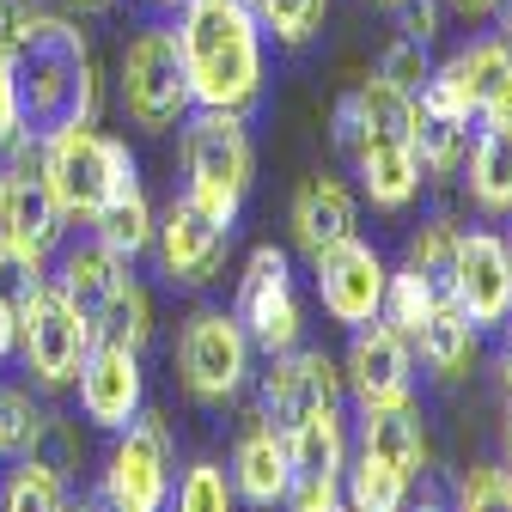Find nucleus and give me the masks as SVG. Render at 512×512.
Returning a JSON list of instances; mask_svg holds the SVG:
<instances>
[{
  "instance_id": "nucleus-1",
  "label": "nucleus",
  "mask_w": 512,
  "mask_h": 512,
  "mask_svg": "<svg viewBox=\"0 0 512 512\" xmlns=\"http://www.w3.org/2000/svg\"><path fill=\"white\" fill-rule=\"evenodd\" d=\"M13 86L25 110V135L49 141L74 122H92L98 110V68H92V43L74 19L61 13H25L13 37Z\"/></svg>"
},
{
  "instance_id": "nucleus-2",
  "label": "nucleus",
  "mask_w": 512,
  "mask_h": 512,
  "mask_svg": "<svg viewBox=\"0 0 512 512\" xmlns=\"http://www.w3.org/2000/svg\"><path fill=\"white\" fill-rule=\"evenodd\" d=\"M177 49L196 110H238L263 104V31L244 0H183L177 7Z\"/></svg>"
},
{
  "instance_id": "nucleus-3",
  "label": "nucleus",
  "mask_w": 512,
  "mask_h": 512,
  "mask_svg": "<svg viewBox=\"0 0 512 512\" xmlns=\"http://www.w3.org/2000/svg\"><path fill=\"white\" fill-rule=\"evenodd\" d=\"M336 147L354 159L366 202L397 214L421 196V159H415V98L391 80H366L336 104Z\"/></svg>"
},
{
  "instance_id": "nucleus-4",
  "label": "nucleus",
  "mask_w": 512,
  "mask_h": 512,
  "mask_svg": "<svg viewBox=\"0 0 512 512\" xmlns=\"http://www.w3.org/2000/svg\"><path fill=\"white\" fill-rule=\"evenodd\" d=\"M250 177H256V153H250L244 116L238 110H189L183 116V196L238 226Z\"/></svg>"
},
{
  "instance_id": "nucleus-5",
  "label": "nucleus",
  "mask_w": 512,
  "mask_h": 512,
  "mask_svg": "<svg viewBox=\"0 0 512 512\" xmlns=\"http://www.w3.org/2000/svg\"><path fill=\"white\" fill-rule=\"evenodd\" d=\"M37 147H43V183H49V196L61 202L68 220H92L116 189L141 183L135 153L110 135H98L92 122H74V128H61V135L37 141Z\"/></svg>"
},
{
  "instance_id": "nucleus-6",
  "label": "nucleus",
  "mask_w": 512,
  "mask_h": 512,
  "mask_svg": "<svg viewBox=\"0 0 512 512\" xmlns=\"http://www.w3.org/2000/svg\"><path fill=\"white\" fill-rule=\"evenodd\" d=\"M116 92H122L128 122L147 128V135H165V128H177L189 110H196V98H189V74H183V49H177L171 25H141L135 37H128Z\"/></svg>"
},
{
  "instance_id": "nucleus-7",
  "label": "nucleus",
  "mask_w": 512,
  "mask_h": 512,
  "mask_svg": "<svg viewBox=\"0 0 512 512\" xmlns=\"http://www.w3.org/2000/svg\"><path fill=\"white\" fill-rule=\"evenodd\" d=\"M177 378L202 409L238 403L250 384V336L232 311H196L177 336Z\"/></svg>"
},
{
  "instance_id": "nucleus-8",
  "label": "nucleus",
  "mask_w": 512,
  "mask_h": 512,
  "mask_svg": "<svg viewBox=\"0 0 512 512\" xmlns=\"http://www.w3.org/2000/svg\"><path fill=\"white\" fill-rule=\"evenodd\" d=\"M232 317L244 324L250 348H263V354L299 348V336H305V311H299V287H293V269H287V250L256 244V250L244 256Z\"/></svg>"
},
{
  "instance_id": "nucleus-9",
  "label": "nucleus",
  "mask_w": 512,
  "mask_h": 512,
  "mask_svg": "<svg viewBox=\"0 0 512 512\" xmlns=\"http://www.w3.org/2000/svg\"><path fill=\"white\" fill-rule=\"evenodd\" d=\"M104 512H165L171 506V427L159 415H135V427H122L116 452L98 482Z\"/></svg>"
},
{
  "instance_id": "nucleus-10",
  "label": "nucleus",
  "mask_w": 512,
  "mask_h": 512,
  "mask_svg": "<svg viewBox=\"0 0 512 512\" xmlns=\"http://www.w3.org/2000/svg\"><path fill=\"white\" fill-rule=\"evenodd\" d=\"M19 354L43 391H61V384L80 378V366L92 354V324L55 287H37V299L19 311Z\"/></svg>"
},
{
  "instance_id": "nucleus-11",
  "label": "nucleus",
  "mask_w": 512,
  "mask_h": 512,
  "mask_svg": "<svg viewBox=\"0 0 512 512\" xmlns=\"http://www.w3.org/2000/svg\"><path fill=\"white\" fill-rule=\"evenodd\" d=\"M342 403V372L324 348H287L269 354V366L256 372V415L275 433H287L293 421H305L311 409Z\"/></svg>"
},
{
  "instance_id": "nucleus-12",
  "label": "nucleus",
  "mask_w": 512,
  "mask_h": 512,
  "mask_svg": "<svg viewBox=\"0 0 512 512\" xmlns=\"http://www.w3.org/2000/svg\"><path fill=\"white\" fill-rule=\"evenodd\" d=\"M153 250H159V269L171 287H208L232 250V220L208 214L202 202L177 196L159 220H153Z\"/></svg>"
},
{
  "instance_id": "nucleus-13",
  "label": "nucleus",
  "mask_w": 512,
  "mask_h": 512,
  "mask_svg": "<svg viewBox=\"0 0 512 512\" xmlns=\"http://www.w3.org/2000/svg\"><path fill=\"white\" fill-rule=\"evenodd\" d=\"M311 275H317V305H324V317L342 324V330L372 324L378 305H384V281H391L384 256L360 232L342 238V244H330V250H317L311 256Z\"/></svg>"
},
{
  "instance_id": "nucleus-14",
  "label": "nucleus",
  "mask_w": 512,
  "mask_h": 512,
  "mask_svg": "<svg viewBox=\"0 0 512 512\" xmlns=\"http://www.w3.org/2000/svg\"><path fill=\"white\" fill-rule=\"evenodd\" d=\"M342 384L360 397V409L415 403V354H409V336H397L384 317L360 324L354 342H348V360H342Z\"/></svg>"
},
{
  "instance_id": "nucleus-15",
  "label": "nucleus",
  "mask_w": 512,
  "mask_h": 512,
  "mask_svg": "<svg viewBox=\"0 0 512 512\" xmlns=\"http://www.w3.org/2000/svg\"><path fill=\"white\" fill-rule=\"evenodd\" d=\"M452 305L470 317L476 336L512 324V263H506V238H500V232H464Z\"/></svg>"
},
{
  "instance_id": "nucleus-16",
  "label": "nucleus",
  "mask_w": 512,
  "mask_h": 512,
  "mask_svg": "<svg viewBox=\"0 0 512 512\" xmlns=\"http://www.w3.org/2000/svg\"><path fill=\"white\" fill-rule=\"evenodd\" d=\"M80 409L92 427L122 433L135 427V415L147 409V378H141V354L135 348H116V342H92L86 366H80Z\"/></svg>"
},
{
  "instance_id": "nucleus-17",
  "label": "nucleus",
  "mask_w": 512,
  "mask_h": 512,
  "mask_svg": "<svg viewBox=\"0 0 512 512\" xmlns=\"http://www.w3.org/2000/svg\"><path fill=\"white\" fill-rule=\"evenodd\" d=\"M226 476H232V488H238L244 506H281L287 500V482H293V470H287V439L263 415H250L238 427V439H232V470Z\"/></svg>"
},
{
  "instance_id": "nucleus-18",
  "label": "nucleus",
  "mask_w": 512,
  "mask_h": 512,
  "mask_svg": "<svg viewBox=\"0 0 512 512\" xmlns=\"http://www.w3.org/2000/svg\"><path fill=\"white\" fill-rule=\"evenodd\" d=\"M287 220H293V244H299L305 256H317V250H330V244L354 238L360 208H354V189H348L342 177L317 171V177L299 183V196H293V214H287Z\"/></svg>"
},
{
  "instance_id": "nucleus-19",
  "label": "nucleus",
  "mask_w": 512,
  "mask_h": 512,
  "mask_svg": "<svg viewBox=\"0 0 512 512\" xmlns=\"http://www.w3.org/2000/svg\"><path fill=\"white\" fill-rule=\"evenodd\" d=\"M122 281H128V263H122V256H110L98 238L68 244V250H61V263H55V275H49V287L68 299L86 324H98V317H104V305L116 299Z\"/></svg>"
},
{
  "instance_id": "nucleus-20",
  "label": "nucleus",
  "mask_w": 512,
  "mask_h": 512,
  "mask_svg": "<svg viewBox=\"0 0 512 512\" xmlns=\"http://www.w3.org/2000/svg\"><path fill=\"white\" fill-rule=\"evenodd\" d=\"M281 439H287V470H293V482L342 476V470H348V421H342V403L311 409V415L293 421Z\"/></svg>"
},
{
  "instance_id": "nucleus-21",
  "label": "nucleus",
  "mask_w": 512,
  "mask_h": 512,
  "mask_svg": "<svg viewBox=\"0 0 512 512\" xmlns=\"http://www.w3.org/2000/svg\"><path fill=\"white\" fill-rule=\"evenodd\" d=\"M360 452L384 458L391 470H403L409 482L427 470V427H421V409L415 403H397V409H360Z\"/></svg>"
},
{
  "instance_id": "nucleus-22",
  "label": "nucleus",
  "mask_w": 512,
  "mask_h": 512,
  "mask_svg": "<svg viewBox=\"0 0 512 512\" xmlns=\"http://www.w3.org/2000/svg\"><path fill=\"white\" fill-rule=\"evenodd\" d=\"M86 226H92V238H98L110 256H122V263L147 256V250H153V202H147V189H141V183L116 189V196H110Z\"/></svg>"
},
{
  "instance_id": "nucleus-23",
  "label": "nucleus",
  "mask_w": 512,
  "mask_h": 512,
  "mask_svg": "<svg viewBox=\"0 0 512 512\" xmlns=\"http://www.w3.org/2000/svg\"><path fill=\"white\" fill-rule=\"evenodd\" d=\"M415 348H421V360H427V372L433 378H464L470 372V360H476V330H470V317L445 299V305H433L427 311V324H421V336H415Z\"/></svg>"
},
{
  "instance_id": "nucleus-24",
  "label": "nucleus",
  "mask_w": 512,
  "mask_h": 512,
  "mask_svg": "<svg viewBox=\"0 0 512 512\" xmlns=\"http://www.w3.org/2000/svg\"><path fill=\"white\" fill-rule=\"evenodd\" d=\"M470 165V196L482 214H512V135L506 128H482L464 153Z\"/></svg>"
},
{
  "instance_id": "nucleus-25",
  "label": "nucleus",
  "mask_w": 512,
  "mask_h": 512,
  "mask_svg": "<svg viewBox=\"0 0 512 512\" xmlns=\"http://www.w3.org/2000/svg\"><path fill=\"white\" fill-rule=\"evenodd\" d=\"M458 244H464V232L452 226V220H427L415 238H409V263L403 269H415V281L445 305L452 299V281H458Z\"/></svg>"
},
{
  "instance_id": "nucleus-26",
  "label": "nucleus",
  "mask_w": 512,
  "mask_h": 512,
  "mask_svg": "<svg viewBox=\"0 0 512 512\" xmlns=\"http://www.w3.org/2000/svg\"><path fill=\"white\" fill-rule=\"evenodd\" d=\"M342 500H348V512H403L409 506V476L391 470L384 458H372V452H360L342 470Z\"/></svg>"
},
{
  "instance_id": "nucleus-27",
  "label": "nucleus",
  "mask_w": 512,
  "mask_h": 512,
  "mask_svg": "<svg viewBox=\"0 0 512 512\" xmlns=\"http://www.w3.org/2000/svg\"><path fill=\"white\" fill-rule=\"evenodd\" d=\"M256 31L275 37L281 49H305L317 31H324V13H330V0H244Z\"/></svg>"
},
{
  "instance_id": "nucleus-28",
  "label": "nucleus",
  "mask_w": 512,
  "mask_h": 512,
  "mask_svg": "<svg viewBox=\"0 0 512 512\" xmlns=\"http://www.w3.org/2000/svg\"><path fill=\"white\" fill-rule=\"evenodd\" d=\"M147 336H153V299L135 287V281H122L116 287V299L104 305V317L92 324V342H116V348H147Z\"/></svg>"
},
{
  "instance_id": "nucleus-29",
  "label": "nucleus",
  "mask_w": 512,
  "mask_h": 512,
  "mask_svg": "<svg viewBox=\"0 0 512 512\" xmlns=\"http://www.w3.org/2000/svg\"><path fill=\"white\" fill-rule=\"evenodd\" d=\"M470 153V122H445V116H421L415 110V159L433 177H452Z\"/></svg>"
},
{
  "instance_id": "nucleus-30",
  "label": "nucleus",
  "mask_w": 512,
  "mask_h": 512,
  "mask_svg": "<svg viewBox=\"0 0 512 512\" xmlns=\"http://www.w3.org/2000/svg\"><path fill=\"white\" fill-rule=\"evenodd\" d=\"M165 512H238V488H232V476L220 470V464H189L183 470V482L171 488V506Z\"/></svg>"
},
{
  "instance_id": "nucleus-31",
  "label": "nucleus",
  "mask_w": 512,
  "mask_h": 512,
  "mask_svg": "<svg viewBox=\"0 0 512 512\" xmlns=\"http://www.w3.org/2000/svg\"><path fill=\"white\" fill-rule=\"evenodd\" d=\"M433 305H439V299L415 281V269H397L391 281H384V305H378V317H384V324H391L397 336H409V342H415Z\"/></svg>"
},
{
  "instance_id": "nucleus-32",
  "label": "nucleus",
  "mask_w": 512,
  "mask_h": 512,
  "mask_svg": "<svg viewBox=\"0 0 512 512\" xmlns=\"http://www.w3.org/2000/svg\"><path fill=\"white\" fill-rule=\"evenodd\" d=\"M61 500H68V476L19 458V476L7 482V494H0V512H61Z\"/></svg>"
},
{
  "instance_id": "nucleus-33",
  "label": "nucleus",
  "mask_w": 512,
  "mask_h": 512,
  "mask_svg": "<svg viewBox=\"0 0 512 512\" xmlns=\"http://www.w3.org/2000/svg\"><path fill=\"white\" fill-rule=\"evenodd\" d=\"M19 458H31V464H43V470H55V476H74L80 470V439H74V427L61 421L55 409H43L37 415V427H31V439H25V452Z\"/></svg>"
},
{
  "instance_id": "nucleus-34",
  "label": "nucleus",
  "mask_w": 512,
  "mask_h": 512,
  "mask_svg": "<svg viewBox=\"0 0 512 512\" xmlns=\"http://www.w3.org/2000/svg\"><path fill=\"white\" fill-rule=\"evenodd\" d=\"M452 68H458V80H464V92H470V104H482V92L512 68V43L494 31V37H476V43H464L458 55H452Z\"/></svg>"
},
{
  "instance_id": "nucleus-35",
  "label": "nucleus",
  "mask_w": 512,
  "mask_h": 512,
  "mask_svg": "<svg viewBox=\"0 0 512 512\" xmlns=\"http://www.w3.org/2000/svg\"><path fill=\"white\" fill-rule=\"evenodd\" d=\"M37 287H49V263H43V256H31V250H19V244H7V238H0V305L25 311V305L37 299Z\"/></svg>"
},
{
  "instance_id": "nucleus-36",
  "label": "nucleus",
  "mask_w": 512,
  "mask_h": 512,
  "mask_svg": "<svg viewBox=\"0 0 512 512\" xmlns=\"http://www.w3.org/2000/svg\"><path fill=\"white\" fill-rule=\"evenodd\" d=\"M452 512H512V470L500 464H476L458 482V506Z\"/></svg>"
},
{
  "instance_id": "nucleus-37",
  "label": "nucleus",
  "mask_w": 512,
  "mask_h": 512,
  "mask_svg": "<svg viewBox=\"0 0 512 512\" xmlns=\"http://www.w3.org/2000/svg\"><path fill=\"white\" fill-rule=\"evenodd\" d=\"M433 74V61H427V43H415V37H403L397 31V43L378 55V80H391V86H403L409 98L421 92V80Z\"/></svg>"
},
{
  "instance_id": "nucleus-38",
  "label": "nucleus",
  "mask_w": 512,
  "mask_h": 512,
  "mask_svg": "<svg viewBox=\"0 0 512 512\" xmlns=\"http://www.w3.org/2000/svg\"><path fill=\"white\" fill-rule=\"evenodd\" d=\"M287 512H348L342 500V476H311V482H287Z\"/></svg>"
},
{
  "instance_id": "nucleus-39",
  "label": "nucleus",
  "mask_w": 512,
  "mask_h": 512,
  "mask_svg": "<svg viewBox=\"0 0 512 512\" xmlns=\"http://www.w3.org/2000/svg\"><path fill=\"white\" fill-rule=\"evenodd\" d=\"M25 135V110H19V86H13V61L0 55V153Z\"/></svg>"
},
{
  "instance_id": "nucleus-40",
  "label": "nucleus",
  "mask_w": 512,
  "mask_h": 512,
  "mask_svg": "<svg viewBox=\"0 0 512 512\" xmlns=\"http://www.w3.org/2000/svg\"><path fill=\"white\" fill-rule=\"evenodd\" d=\"M397 31L415 37V43H433L439 37V0H397Z\"/></svg>"
},
{
  "instance_id": "nucleus-41",
  "label": "nucleus",
  "mask_w": 512,
  "mask_h": 512,
  "mask_svg": "<svg viewBox=\"0 0 512 512\" xmlns=\"http://www.w3.org/2000/svg\"><path fill=\"white\" fill-rule=\"evenodd\" d=\"M476 116H482V128H506V135H512V68H506V74L482 92Z\"/></svg>"
},
{
  "instance_id": "nucleus-42",
  "label": "nucleus",
  "mask_w": 512,
  "mask_h": 512,
  "mask_svg": "<svg viewBox=\"0 0 512 512\" xmlns=\"http://www.w3.org/2000/svg\"><path fill=\"white\" fill-rule=\"evenodd\" d=\"M19 0H0V55H13V37H19Z\"/></svg>"
},
{
  "instance_id": "nucleus-43",
  "label": "nucleus",
  "mask_w": 512,
  "mask_h": 512,
  "mask_svg": "<svg viewBox=\"0 0 512 512\" xmlns=\"http://www.w3.org/2000/svg\"><path fill=\"white\" fill-rule=\"evenodd\" d=\"M19 348V311L13 305H0V360H7Z\"/></svg>"
},
{
  "instance_id": "nucleus-44",
  "label": "nucleus",
  "mask_w": 512,
  "mask_h": 512,
  "mask_svg": "<svg viewBox=\"0 0 512 512\" xmlns=\"http://www.w3.org/2000/svg\"><path fill=\"white\" fill-rule=\"evenodd\" d=\"M500 384H506V397H512V330H506V342H500Z\"/></svg>"
},
{
  "instance_id": "nucleus-45",
  "label": "nucleus",
  "mask_w": 512,
  "mask_h": 512,
  "mask_svg": "<svg viewBox=\"0 0 512 512\" xmlns=\"http://www.w3.org/2000/svg\"><path fill=\"white\" fill-rule=\"evenodd\" d=\"M494 19H500V37L512 43V0H494Z\"/></svg>"
},
{
  "instance_id": "nucleus-46",
  "label": "nucleus",
  "mask_w": 512,
  "mask_h": 512,
  "mask_svg": "<svg viewBox=\"0 0 512 512\" xmlns=\"http://www.w3.org/2000/svg\"><path fill=\"white\" fill-rule=\"evenodd\" d=\"M403 512H452V506H445V500H439V494H427V500H421V506H403Z\"/></svg>"
},
{
  "instance_id": "nucleus-47",
  "label": "nucleus",
  "mask_w": 512,
  "mask_h": 512,
  "mask_svg": "<svg viewBox=\"0 0 512 512\" xmlns=\"http://www.w3.org/2000/svg\"><path fill=\"white\" fill-rule=\"evenodd\" d=\"M458 13H494V0H452Z\"/></svg>"
},
{
  "instance_id": "nucleus-48",
  "label": "nucleus",
  "mask_w": 512,
  "mask_h": 512,
  "mask_svg": "<svg viewBox=\"0 0 512 512\" xmlns=\"http://www.w3.org/2000/svg\"><path fill=\"white\" fill-rule=\"evenodd\" d=\"M7 183L13 177H7V159H0V220H7Z\"/></svg>"
},
{
  "instance_id": "nucleus-49",
  "label": "nucleus",
  "mask_w": 512,
  "mask_h": 512,
  "mask_svg": "<svg viewBox=\"0 0 512 512\" xmlns=\"http://www.w3.org/2000/svg\"><path fill=\"white\" fill-rule=\"evenodd\" d=\"M0 458H13V445H7V409H0Z\"/></svg>"
},
{
  "instance_id": "nucleus-50",
  "label": "nucleus",
  "mask_w": 512,
  "mask_h": 512,
  "mask_svg": "<svg viewBox=\"0 0 512 512\" xmlns=\"http://www.w3.org/2000/svg\"><path fill=\"white\" fill-rule=\"evenodd\" d=\"M61 512H98L92 500H61Z\"/></svg>"
},
{
  "instance_id": "nucleus-51",
  "label": "nucleus",
  "mask_w": 512,
  "mask_h": 512,
  "mask_svg": "<svg viewBox=\"0 0 512 512\" xmlns=\"http://www.w3.org/2000/svg\"><path fill=\"white\" fill-rule=\"evenodd\" d=\"M506 458H512V415H506Z\"/></svg>"
},
{
  "instance_id": "nucleus-52",
  "label": "nucleus",
  "mask_w": 512,
  "mask_h": 512,
  "mask_svg": "<svg viewBox=\"0 0 512 512\" xmlns=\"http://www.w3.org/2000/svg\"><path fill=\"white\" fill-rule=\"evenodd\" d=\"M74 7H110V0H74Z\"/></svg>"
},
{
  "instance_id": "nucleus-53",
  "label": "nucleus",
  "mask_w": 512,
  "mask_h": 512,
  "mask_svg": "<svg viewBox=\"0 0 512 512\" xmlns=\"http://www.w3.org/2000/svg\"><path fill=\"white\" fill-rule=\"evenodd\" d=\"M153 7H171V13H177V7H183V0H153Z\"/></svg>"
},
{
  "instance_id": "nucleus-54",
  "label": "nucleus",
  "mask_w": 512,
  "mask_h": 512,
  "mask_svg": "<svg viewBox=\"0 0 512 512\" xmlns=\"http://www.w3.org/2000/svg\"><path fill=\"white\" fill-rule=\"evenodd\" d=\"M506 263H512V232H506Z\"/></svg>"
},
{
  "instance_id": "nucleus-55",
  "label": "nucleus",
  "mask_w": 512,
  "mask_h": 512,
  "mask_svg": "<svg viewBox=\"0 0 512 512\" xmlns=\"http://www.w3.org/2000/svg\"><path fill=\"white\" fill-rule=\"evenodd\" d=\"M372 7H397V0H372Z\"/></svg>"
}]
</instances>
